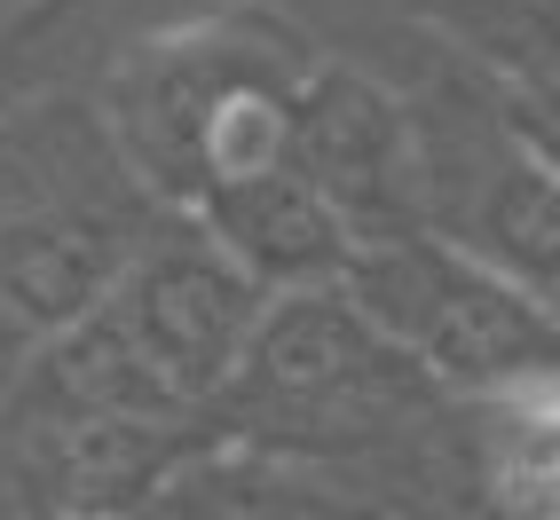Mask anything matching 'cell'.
Returning a JSON list of instances; mask_svg holds the SVG:
<instances>
[{
    "mask_svg": "<svg viewBox=\"0 0 560 520\" xmlns=\"http://www.w3.org/2000/svg\"><path fill=\"white\" fill-rule=\"evenodd\" d=\"M260 308H269V292H260L190 213H159L151 229H142L127 276L110 284V300H103L110 331L135 347V363L151 370L174 402H190V411H206L221 394V379L237 370Z\"/></svg>",
    "mask_w": 560,
    "mask_h": 520,
    "instance_id": "6",
    "label": "cell"
},
{
    "mask_svg": "<svg viewBox=\"0 0 560 520\" xmlns=\"http://www.w3.org/2000/svg\"><path fill=\"white\" fill-rule=\"evenodd\" d=\"M402 9L560 166V0H402Z\"/></svg>",
    "mask_w": 560,
    "mask_h": 520,
    "instance_id": "8",
    "label": "cell"
},
{
    "mask_svg": "<svg viewBox=\"0 0 560 520\" xmlns=\"http://www.w3.org/2000/svg\"><path fill=\"white\" fill-rule=\"evenodd\" d=\"M159 213L95 103H16L0 119V363L95 316Z\"/></svg>",
    "mask_w": 560,
    "mask_h": 520,
    "instance_id": "2",
    "label": "cell"
},
{
    "mask_svg": "<svg viewBox=\"0 0 560 520\" xmlns=\"http://www.w3.org/2000/svg\"><path fill=\"white\" fill-rule=\"evenodd\" d=\"M340 292L427 370L442 394L560 387V316L427 229L348 252Z\"/></svg>",
    "mask_w": 560,
    "mask_h": 520,
    "instance_id": "4",
    "label": "cell"
},
{
    "mask_svg": "<svg viewBox=\"0 0 560 520\" xmlns=\"http://www.w3.org/2000/svg\"><path fill=\"white\" fill-rule=\"evenodd\" d=\"M442 394L340 284L269 292L237 370L206 402L213 441L316 465L387 512L395 473L442 418Z\"/></svg>",
    "mask_w": 560,
    "mask_h": 520,
    "instance_id": "1",
    "label": "cell"
},
{
    "mask_svg": "<svg viewBox=\"0 0 560 520\" xmlns=\"http://www.w3.org/2000/svg\"><path fill=\"white\" fill-rule=\"evenodd\" d=\"M9 9H16V0H0V24H9Z\"/></svg>",
    "mask_w": 560,
    "mask_h": 520,
    "instance_id": "12",
    "label": "cell"
},
{
    "mask_svg": "<svg viewBox=\"0 0 560 520\" xmlns=\"http://www.w3.org/2000/svg\"><path fill=\"white\" fill-rule=\"evenodd\" d=\"M63 520H142V512H63Z\"/></svg>",
    "mask_w": 560,
    "mask_h": 520,
    "instance_id": "11",
    "label": "cell"
},
{
    "mask_svg": "<svg viewBox=\"0 0 560 520\" xmlns=\"http://www.w3.org/2000/svg\"><path fill=\"white\" fill-rule=\"evenodd\" d=\"M142 520H151V512H142Z\"/></svg>",
    "mask_w": 560,
    "mask_h": 520,
    "instance_id": "13",
    "label": "cell"
},
{
    "mask_svg": "<svg viewBox=\"0 0 560 520\" xmlns=\"http://www.w3.org/2000/svg\"><path fill=\"white\" fill-rule=\"evenodd\" d=\"M142 512L151 520H387L348 481H331L316 465H292V458L237 450V441L198 450Z\"/></svg>",
    "mask_w": 560,
    "mask_h": 520,
    "instance_id": "10",
    "label": "cell"
},
{
    "mask_svg": "<svg viewBox=\"0 0 560 520\" xmlns=\"http://www.w3.org/2000/svg\"><path fill=\"white\" fill-rule=\"evenodd\" d=\"M410 103L419 151V229L537 292L560 316V166L521 134L498 95L442 56Z\"/></svg>",
    "mask_w": 560,
    "mask_h": 520,
    "instance_id": "3",
    "label": "cell"
},
{
    "mask_svg": "<svg viewBox=\"0 0 560 520\" xmlns=\"http://www.w3.org/2000/svg\"><path fill=\"white\" fill-rule=\"evenodd\" d=\"M324 48L308 40L284 9H260V0H237V9H213L159 32V40L127 48L103 80V134L119 166L135 174V190L166 205V213H190V142L198 119L221 87L253 80V71H308Z\"/></svg>",
    "mask_w": 560,
    "mask_h": 520,
    "instance_id": "5",
    "label": "cell"
},
{
    "mask_svg": "<svg viewBox=\"0 0 560 520\" xmlns=\"http://www.w3.org/2000/svg\"><path fill=\"white\" fill-rule=\"evenodd\" d=\"M284 166L316 190V205L340 221V237L387 245L419 229V151H410V103L371 71L324 56L292 95Z\"/></svg>",
    "mask_w": 560,
    "mask_h": 520,
    "instance_id": "7",
    "label": "cell"
},
{
    "mask_svg": "<svg viewBox=\"0 0 560 520\" xmlns=\"http://www.w3.org/2000/svg\"><path fill=\"white\" fill-rule=\"evenodd\" d=\"M198 229L237 260V269L260 284V292H308V284H340L348 269V237L340 221L316 205V190L292 166H269L253 181H230V190L198 198Z\"/></svg>",
    "mask_w": 560,
    "mask_h": 520,
    "instance_id": "9",
    "label": "cell"
}]
</instances>
